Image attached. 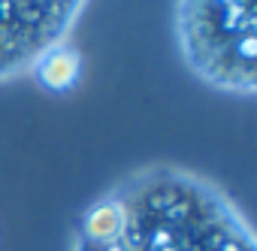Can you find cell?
Masks as SVG:
<instances>
[{"mask_svg":"<svg viewBox=\"0 0 257 251\" xmlns=\"http://www.w3.org/2000/svg\"><path fill=\"white\" fill-rule=\"evenodd\" d=\"M79 251H254V242L212 188L176 173H149L85 215Z\"/></svg>","mask_w":257,"mask_h":251,"instance_id":"1","label":"cell"},{"mask_svg":"<svg viewBox=\"0 0 257 251\" xmlns=\"http://www.w3.org/2000/svg\"><path fill=\"white\" fill-rule=\"evenodd\" d=\"M182 43L209 82L245 94L254 88V0H185Z\"/></svg>","mask_w":257,"mask_h":251,"instance_id":"2","label":"cell"}]
</instances>
